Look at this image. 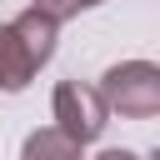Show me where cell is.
<instances>
[{"instance_id":"1","label":"cell","mask_w":160,"mask_h":160,"mask_svg":"<svg viewBox=\"0 0 160 160\" xmlns=\"http://www.w3.org/2000/svg\"><path fill=\"white\" fill-rule=\"evenodd\" d=\"M55 40H60V25L40 10H20L15 20L0 25V90H25L55 55Z\"/></svg>"},{"instance_id":"2","label":"cell","mask_w":160,"mask_h":160,"mask_svg":"<svg viewBox=\"0 0 160 160\" xmlns=\"http://www.w3.org/2000/svg\"><path fill=\"white\" fill-rule=\"evenodd\" d=\"M100 100L120 120H150L160 115V65L150 60H120L100 75Z\"/></svg>"},{"instance_id":"3","label":"cell","mask_w":160,"mask_h":160,"mask_svg":"<svg viewBox=\"0 0 160 160\" xmlns=\"http://www.w3.org/2000/svg\"><path fill=\"white\" fill-rule=\"evenodd\" d=\"M50 115H55V130H60V135H70L75 145L100 140V135H105V125H110V110H105L100 90H95V85H85V80H60V85H55V95H50Z\"/></svg>"},{"instance_id":"4","label":"cell","mask_w":160,"mask_h":160,"mask_svg":"<svg viewBox=\"0 0 160 160\" xmlns=\"http://www.w3.org/2000/svg\"><path fill=\"white\" fill-rule=\"evenodd\" d=\"M80 150H85V145H75V140L60 135L55 125H45V130H30V135H25L20 160H85Z\"/></svg>"},{"instance_id":"5","label":"cell","mask_w":160,"mask_h":160,"mask_svg":"<svg viewBox=\"0 0 160 160\" xmlns=\"http://www.w3.org/2000/svg\"><path fill=\"white\" fill-rule=\"evenodd\" d=\"M95 5H105V0H30V10L50 15L55 25H60V20H75L80 10H95Z\"/></svg>"},{"instance_id":"6","label":"cell","mask_w":160,"mask_h":160,"mask_svg":"<svg viewBox=\"0 0 160 160\" xmlns=\"http://www.w3.org/2000/svg\"><path fill=\"white\" fill-rule=\"evenodd\" d=\"M95 160H145V155H135V150H100Z\"/></svg>"}]
</instances>
